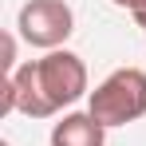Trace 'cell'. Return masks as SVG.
Masks as SVG:
<instances>
[{
    "label": "cell",
    "mask_w": 146,
    "mask_h": 146,
    "mask_svg": "<svg viewBox=\"0 0 146 146\" xmlns=\"http://www.w3.org/2000/svg\"><path fill=\"white\" fill-rule=\"evenodd\" d=\"M12 87V111L28 119H51L55 111L71 107L87 95V63L75 51L59 48L44 59H28L12 75H4Z\"/></svg>",
    "instance_id": "1"
},
{
    "label": "cell",
    "mask_w": 146,
    "mask_h": 146,
    "mask_svg": "<svg viewBox=\"0 0 146 146\" xmlns=\"http://www.w3.org/2000/svg\"><path fill=\"white\" fill-rule=\"evenodd\" d=\"M87 111L103 126H126V122L146 115V71L142 67H119L111 71L95 91Z\"/></svg>",
    "instance_id": "2"
},
{
    "label": "cell",
    "mask_w": 146,
    "mask_h": 146,
    "mask_svg": "<svg viewBox=\"0 0 146 146\" xmlns=\"http://www.w3.org/2000/svg\"><path fill=\"white\" fill-rule=\"evenodd\" d=\"M16 28L32 48L59 51V44H67L75 32V12L67 0H28L16 16Z\"/></svg>",
    "instance_id": "3"
},
{
    "label": "cell",
    "mask_w": 146,
    "mask_h": 146,
    "mask_svg": "<svg viewBox=\"0 0 146 146\" xmlns=\"http://www.w3.org/2000/svg\"><path fill=\"white\" fill-rule=\"evenodd\" d=\"M107 142V126L91 111H71L51 126V146H103Z\"/></svg>",
    "instance_id": "4"
},
{
    "label": "cell",
    "mask_w": 146,
    "mask_h": 146,
    "mask_svg": "<svg viewBox=\"0 0 146 146\" xmlns=\"http://www.w3.org/2000/svg\"><path fill=\"white\" fill-rule=\"evenodd\" d=\"M115 8H122V12H130L134 16V24L146 28V0H111Z\"/></svg>",
    "instance_id": "5"
},
{
    "label": "cell",
    "mask_w": 146,
    "mask_h": 146,
    "mask_svg": "<svg viewBox=\"0 0 146 146\" xmlns=\"http://www.w3.org/2000/svg\"><path fill=\"white\" fill-rule=\"evenodd\" d=\"M0 146H8V142H0Z\"/></svg>",
    "instance_id": "6"
}]
</instances>
